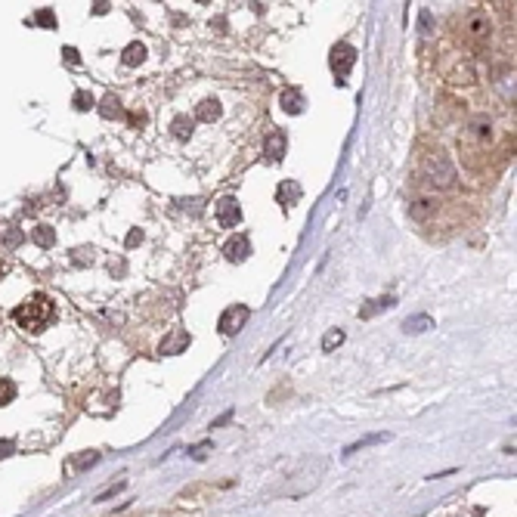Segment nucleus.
<instances>
[{
	"instance_id": "1",
	"label": "nucleus",
	"mask_w": 517,
	"mask_h": 517,
	"mask_svg": "<svg viewBox=\"0 0 517 517\" xmlns=\"http://www.w3.org/2000/svg\"><path fill=\"white\" fill-rule=\"evenodd\" d=\"M56 319V307L47 295H31L28 301H22L16 310H12V322L25 331H44L50 322Z\"/></svg>"
},
{
	"instance_id": "2",
	"label": "nucleus",
	"mask_w": 517,
	"mask_h": 517,
	"mask_svg": "<svg viewBox=\"0 0 517 517\" xmlns=\"http://www.w3.org/2000/svg\"><path fill=\"white\" fill-rule=\"evenodd\" d=\"M419 174H421V180H428L430 186H440V189H449L455 183V168H453V161H449L443 152H437V155H424Z\"/></svg>"
},
{
	"instance_id": "3",
	"label": "nucleus",
	"mask_w": 517,
	"mask_h": 517,
	"mask_svg": "<svg viewBox=\"0 0 517 517\" xmlns=\"http://www.w3.org/2000/svg\"><path fill=\"white\" fill-rule=\"evenodd\" d=\"M328 65H331V71H335V84L344 87L350 71H353V65H356V50L344 41L335 44V47H331V56H328Z\"/></svg>"
},
{
	"instance_id": "4",
	"label": "nucleus",
	"mask_w": 517,
	"mask_h": 517,
	"mask_svg": "<svg viewBox=\"0 0 517 517\" xmlns=\"http://www.w3.org/2000/svg\"><path fill=\"white\" fill-rule=\"evenodd\" d=\"M248 316H251V310L245 307V304H233V307H227V310L220 313V319H217V328H220V335L233 338L236 331H242V326L248 322Z\"/></svg>"
},
{
	"instance_id": "5",
	"label": "nucleus",
	"mask_w": 517,
	"mask_h": 517,
	"mask_svg": "<svg viewBox=\"0 0 517 517\" xmlns=\"http://www.w3.org/2000/svg\"><path fill=\"white\" fill-rule=\"evenodd\" d=\"M489 19L487 12H471V16L465 19V37L471 44H487L489 41Z\"/></svg>"
},
{
	"instance_id": "6",
	"label": "nucleus",
	"mask_w": 517,
	"mask_h": 517,
	"mask_svg": "<svg viewBox=\"0 0 517 517\" xmlns=\"http://www.w3.org/2000/svg\"><path fill=\"white\" fill-rule=\"evenodd\" d=\"M214 214H217V223H220L223 229L238 227V220H242V208H238L236 198H220V202L214 204Z\"/></svg>"
},
{
	"instance_id": "7",
	"label": "nucleus",
	"mask_w": 517,
	"mask_h": 517,
	"mask_svg": "<svg viewBox=\"0 0 517 517\" xmlns=\"http://www.w3.org/2000/svg\"><path fill=\"white\" fill-rule=\"evenodd\" d=\"M223 254H227L233 263L248 261V254H251V242H248V236H236V238H229V242L223 245Z\"/></svg>"
},
{
	"instance_id": "8",
	"label": "nucleus",
	"mask_w": 517,
	"mask_h": 517,
	"mask_svg": "<svg viewBox=\"0 0 517 517\" xmlns=\"http://www.w3.org/2000/svg\"><path fill=\"white\" fill-rule=\"evenodd\" d=\"M186 347H189V331H183V328H174L168 341H161V353H164V356L183 353Z\"/></svg>"
},
{
	"instance_id": "9",
	"label": "nucleus",
	"mask_w": 517,
	"mask_h": 517,
	"mask_svg": "<svg viewBox=\"0 0 517 517\" xmlns=\"http://www.w3.org/2000/svg\"><path fill=\"white\" fill-rule=\"evenodd\" d=\"M301 192H304V189H301V183H297V180H285L282 186L276 189V198H279L282 208H291V204L301 202Z\"/></svg>"
},
{
	"instance_id": "10",
	"label": "nucleus",
	"mask_w": 517,
	"mask_h": 517,
	"mask_svg": "<svg viewBox=\"0 0 517 517\" xmlns=\"http://www.w3.org/2000/svg\"><path fill=\"white\" fill-rule=\"evenodd\" d=\"M396 304V297L394 295H384V297H375V301H369L366 307L360 310V319H372V316L378 313H384V310H390Z\"/></svg>"
},
{
	"instance_id": "11",
	"label": "nucleus",
	"mask_w": 517,
	"mask_h": 517,
	"mask_svg": "<svg viewBox=\"0 0 517 517\" xmlns=\"http://www.w3.org/2000/svg\"><path fill=\"white\" fill-rule=\"evenodd\" d=\"M285 146H288L285 134H282V130H273V134L267 137V155H270V161H282Z\"/></svg>"
},
{
	"instance_id": "12",
	"label": "nucleus",
	"mask_w": 517,
	"mask_h": 517,
	"mask_svg": "<svg viewBox=\"0 0 517 517\" xmlns=\"http://www.w3.org/2000/svg\"><path fill=\"white\" fill-rule=\"evenodd\" d=\"M279 103H282V109L288 112V115H297V112H304V94H301L297 87H288V90H285Z\"/></svg>"
},
{
	"instance_id": "13",
	"label": "nucleus",
	"mask_w": 517,
	"mask_h": 517,
	"mask_svg": "<svg viewBox=\"0 0 517 517\" xmlns=\"http://www.w3.org/2000/svg\"><path fill=\"white\" fill-rule=\"evenodd\" d=\"M217 118H220V103H217V99H204V103H198L195 121L211 124V121H217Z\"/></svg>"
},
{
	"instance_id": "14",
	"label": "nucleus",
	"mask_w": 517,
	"mask_h": 517,
	"mask_svg": "<svg viewBox=\"0 0 517 517\" xmlns=\"http://www.w3.org/2000/svg\"><path fill=\"white\" fill-rule=\"evenodd\" d=\"M192 128H195V121H192L189 115H177L174 121H170V134H174L177 140H189V137H192Z\"/></svg>"
},
{
	"instance_id": "15",
	"label": "nucleus",
	"mask_w": 517,
	"mask_h": 517,
	"mask_svg": "<svg viewBox=\"0 0 517 517\" xmlns=\"http://www.w3.org/2000/svg\"><path fill=\"white\" fill-rule=\"evenodd\" d=\"M146 59V47L140 41H134V44H128V47H124V53H121V62L124 65H140Z\"/></svg>"
},
{
	"instance_id": "16",
	"label": "nucleus",
	"mask_w": 517,
	"mask_h": 517,
	"mask_svg": "<svg viewBox=\"0 0 517 517\" xmlns=\"http://www.w3.org/2000/svg\"><path fill=\"white\" fill-rule=\"evenodd\" d=\"M428 328H434V319H430V316H409V319L403 322V331H406V335H419V331H428Z\"/></svg>"
},
{
	"instance_id": "17",
	"label": "nucleus",
	"mask_w": 517,
	"mask_h": 517,
	"mask_svg": "<svg viewBox=\"0 0 517 517\" xmlns=\"http://www.w3.org/2000/svg\"><path fill=\"white\" fill-rule=\"evenodd\" d=\"M96 462H99V453H84V455H78V459H71L65 468H69V474H78V471L96 465Z\"/></svg>"
},
{
	"instance_id": "18",
	"label": "nucleus",
	"mask_w": 517,
	"mask_h": 517,
	"mask_svg": "<svg viewBox=\"0 0 517 517\" xmlns=\"http://www.w3.org/2000/svg\"><path fill=\"white\" fill-rule=\"evenodd\" d=\"M99 115H103V118H124V109H121V103H118L115 96H105L103 105H99Z\"/></svg>"
},
{
	"instance_id": "19",
	"label": "nucleus",
	"mask_w": 517,
	"mask_h": 517,
	"mask_svg": "<svg viewBox=\"0 0 517 517\" xmlns=\"http://www.w3.org/2000/svg\"><path fill=\"white\" fill-rule=\"evenodd\" d=\"M35 242L41 245V248H53V245H56V233H53L50 227H37L35 229Z\"/></svg>"
},
{
	"instance_id": "20",
	"label": "nucleus",
	"mask_w": 517,
	"mask_h": 517,
	"mask_svg": "<svg viewBox=\"0 0 517 517\" xmlns=\"http://www.w3.org/2000/svg\"><path fill=\"white\" fill-rule=\"evenodd\" d=\"M12 396H16V384H12L10 378H0V406L12 403Z\"/></svg>"
},
{
	"instance_id": "21",
	"label": "nucleus",
	"mask_w": 517,
	"mask_h": 517,
	"mask_svg": "<svg viewBox=\"0 0 517 517\" xmlns=\"http://www.w3.org/2000/svg\"><path fill=\"white\" fill-rule=\"evenodd\" d=\"M430 211H437L434 198H415V204H412V214L415 217H424V214H430Z\"/></svg>"
},
{
	"instance_id": "22",
	"label": "nucleus",
	"mask_w": 517,
	"mask_h": 517,
	"mask_svg": "<svg viewBox=\"0 0 517 517\" xmlns=\"http://www.w3.org/2000/svg\"><path fill=\"white\" fill-rule=\"evenodd\" d=\"M381 440H387V434H372V437H366V440L353 443V446H347V453H344V455H353V453H360V449L372 446V443H381Z\"/></svg>"
},
{
	"instance_id": "23",
	"label": "nucleus",
	"mask_w": 517,
	"mask_h": 517,
	"mask_svg": "<svg viewBox=\"0 0 517 517\" xmlns=\"http://www.w3.org/2000/svg\"><path fill=\"white\" fill-rule=\"evenodd\" d=\"M338 344H344V331H341V328H331L328 335L322 338V350H326V353H328V350H335Z\"/></svg>"
},
{
	"instance_id": "24",
	"label": "nucleus",
	"mask_w": 517,
	"mask_h": 517,
	"mask_svg": "<svg viewBox=\"0 0 517 517\" xmlns=\"http://www.w3.org/2000/svg\"><path fill=\"white\" fill-rule=\"evenodd\" d=\"M71 103H75V109H81V112L94 109V96H90L87 90H78V94H75V99H71Z\"/></svg>"
},
{
	"instance_id": "25",
	"label": "nucleus",
	"mask_w": 517,
	"mask_h": 517,
	"mask_svg": "<svg viewBox=\"0 0 517 517\" xmlns=\"http://www.w3.org/2000/svg\"><path fill=\"white\" fill-rule=\"evenodd\" d=\"M35 19H37V25H44V28H56V16H53L50 10H41Z\"/></svg>"
},
{
	"instance_id": "26",
	"label": "nucleus",
	"mask_w": 517,
	"mask_h": 517,
	"mask_svg": "<svg viewBox=\"0 0 517 517\" xmlns=\"http://www.w3.org/2000/svg\"><path fill=\"white\" fill-rule=\"evenodd\" d=\"M62 59H65L69 65H81V56H78L75 47H65V50H62Z\"/></svg>"
},
{
	"instance_id": "27",
	"label": "nucleus",
	"mask_w": 517,
	"mask_h": 517,
	"mask_svg": "<svg viewBox=\"0 0 517 517\" xmlns=\"http://www.w3.org/2000/svg\"><path fill=\"white\" fill-rule=\"evenodd\" d=\"M419 22H421V35H428V31H430V12H428V10H421V19H419Z\"/></svg>"
},
{
	"instance_id": "28",
	"label": "nucleus",
	"mask_w": 517,
	"mask_h": 517,
	"mask_svg": "<svg viewBox=\"0 0 517 517\" xmlns=\"http://www.w3.org/2000/svg\"><path fill=\"white\" fill-rule=\"evenodd\" d=\"M130 124H146V115L143 112H134V115H130Z\"/></svg>"
},
{
	"instance_id": "29",
	"label": "nucleus",
	"mask_w": 517,
	"mask_h": 517,
	"mask_svg": "<svg viewBox=\"0 0 517 517\" xmlns=\"http://www.w3.org/2000/svg\"><path fill=\"white\" fill-rule=\"evenodd\" d=\"M140 238H143V233H140V229H134V233L128 236V245H137V242H140Z\"/></svg>"
},
{
	"instance_id": "30",
	"label": "nucleus",
	"mask_w": 517,
	"mask_h": 517,
	"mask_svg": "<svg viewBox=\"0 0 517 517\" xmlns=\"http://www.w3.org/2000/svg\"><path fill=\"white\" fill-rule=\"evenodd\" d=\"M6 449H12V443H0V455H6Z\"/></svg>"
},
{
	"instance_id": "31",
	"label": "nucleus",
	"mask_w": 517,
	"mask_h": 517,
	"mask_svg": "<svg viewBox=\"0 0 517 517\" xmlns=\"http://www.w3.org/2000/svg\"><path fill=\"white\" fill-rule=\"evenodd\" d=\"M6 273V267H3V263H0V276H3Z\"/></svg>"
}]
</instances>
